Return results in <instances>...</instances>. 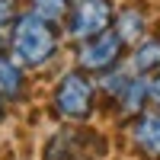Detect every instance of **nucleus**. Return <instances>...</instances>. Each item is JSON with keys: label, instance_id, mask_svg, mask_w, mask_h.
<instances>
[{"label": "nucleus", "instance_id": "f257e3e1", "mask_svg": "<svg viewBox=\"0 0 160 160\" xmlns=\"http://www.w3.org/2000/svg\"><path fill=\"white\" fill-rule=\"evenodd\" d=\"M10 51L22 68H45L58 51V35L51 29V22H45L35 13H22L13 22L10 35Z\"/></svg>", "mask_w": 160, "mask_h": 160}, {"label": "nucleus", "instance_id": "f03ea898", "mask_svg": "<svg viewBox=\"0 0 160 160\" xmlns=\"http://www.w3.org/2000/svg\"><path fill=\"white\" fill-rule=\"evenodd\" d=\"M51 109L58 118L68 122H87L96 109V83L90 80L87 71H68L58 77L51 90Z\"/></svg>", "mask_w": 160, "mask_h": 160}, {"label": "nucleus", "instance_id": "7ed1b4c3", "mask_svg": "<svg viewBox=\"0 0 160 160\" xmlns=\"http://www.w3.org/2000/svg\"><path fill=\"white\" fill-rule=\"evenodd\" d=\"M112 22H115L112 0H77L68 16V35L74 42H90L106 29H112Z\"/></svg>", "mask_w": 160, "mask_h": 160}, {"label": "nucleus", "instance_id": "20e7f679", "mask_svg": "<svg viewBox=\"0 0 160 160\" xmlns=\"http://www.w3.org/2000/svg\"><path fill=\"white\" fill-rule=\"evenodd\" d=\"M122 48H125L122 35H118L115 29H106L102 35L90 38V42H80L77 55H74L77 71H87V74L109 71V68H115V64H118V58H122Z\"/></svg>", "mask_w": 160, "mask_h": 160}, {"label": "nucleus", "instance_id": "39448f33", "mask_svg": "<svg viewBox=\"0 0 160 160\" xmlns=\"http://www.w3.org/2000/svg\"><path fill=\"white\" fill-rule=\"evenodd\" d=\"M128 141L144 160H160V106L135 115L128 125Z\"/></svg>", "mask_w": 160, "mask_h": 160}, {"label": "nucleus", "instance_id": "423d86ee", "mask_svg": "<svg viewBox=\"0 0 160 160\" xmlns=\"http://www.w3.org/2000/svg\"><path fill=\"white\" fill-rule=\"evenodd\" d=\"M26 90V77H22V64L13 55H0V93L7 99H19Z\"/></svg>", "mask_w": 160, "mask_h": 160}, {"label": "nucleus", "instance_id": "0eeeda50", "mask_svg": "<svg viewBox=\"0 0 160 160\" xmlns=\"http://www.w3.org/2000/svg\"><path fill=\"white\" fill-rule=\"evenodd\" d=\"M112 29L122 35V42H138V38L144 35V29H148V19H144V13L138 7H125V10H118L115 13V22H112Z\"/></svg>", "mask_w": 160, "mask_h": 160}, {"label": "nucleus", "instance_id": "6e6552de", "mask_svg": "<svg viewBox=\"0 0 160 160\" xmlns=\"http://www.w3.org/2000/svg\"><path fill=\"white\" fill-rule=\"evenodd\" d=\"M131 71L138 77L141 74H160V38H151V42H141L131 55Z\"/></svg>", "mask_w": 160, "mask_h": 160}, {"label": "nucleus", "instance_id": "1a4fd4ad", "mask_svg": "<svg viewBox=\"0 0 160 160\" xmlns=\"http://www.w3.org/2000/svg\"><path fill=\"white\" fill-rule=\"evenodd\" d=\"M144 99H151L148 80L131 77V83L125 87V93H122V96H118V112H122V115H141V106H144Z\"/></svg>", "mask_w": 160, "mask_h": 160}, {"label": "nucleus", "instance_id": "9d476101", "mask_svg": "<svg viewBox=\"0 0 160 160\" xmlns=\"http://www.w3.org/2000/svg\"><path fill=\"white\" fill-rule=\"evenodd\" d=\"M71 10H74L71 0H32V10H29V13H35V16H42L45 22L55 26V22H61V19H68Z\"/></svg>", "mask_w": 160, "mask_h": 160}, {"label": "nucleus", "instance_id": "9b49d317", "mask_svg": "<svg viewBox=\"0 0 160 160\" xmlns=\"http://www.w3.org/2000/svg\"><path fill=\"white\" fill-rule=\"evenodd\" d=\"M19 16H16V3L13 0H0V32L3 29H10V22H16Z\"/></svg>", "mask_w": 160, "mask_h": 160}, {"label": "nucleus", "instance_id": "f8f14e48", "mask_svg": "<svg viewBox=\"0 0 160 160\" xmlns=\"http://www.w3.org/2000/svg\"><path fill=\"white\" fill-rule=\"evenodd\" d=\"M148 90H151V102L160 106V74H154V80H148Z\"/></svg>", "mask_w": 160, "mask_h": 160}, {"label": "nucleus", "instance_id": "ddd939ff", "mask_svg": "<svg viewBox=\"0 0 160 160\" xmlns=\"http://www.w3.org/2000/svg\"><path fill=\"white\" fill-rule=\"evenodd\" d=\"M3 115H7V96L0 93V122H3Z\"/></svg>", "mask_w": 160, "mask_h": 160}]
</instances>
